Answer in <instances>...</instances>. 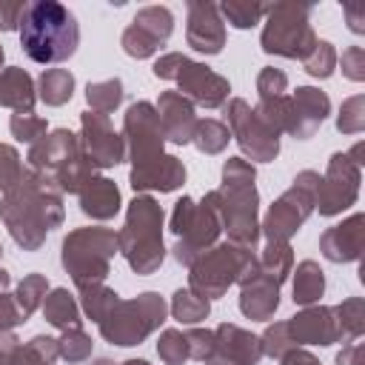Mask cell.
<instances>
[{"label":"cell","mask_w":365,"mask_h":365,"mask_svg":"<svg viewBox=\"0 0 365 365\" xmlns=\"http://www.w3.org/2000/svg\"><path fill=\"white\" fill-rule=\"evenodd\" d=\"M63 191L40 171H23V180L0 197V220L23 251L43 248L46 237L63 225Z\"/></svg>","instance_id":"6da1fadb"},{"label":"cell","mask_w":365,"mask_h":365,"mask_svg":"<svg viewBox=\"0 0 365 365\" xmlns=\"http://www.w3.org/2000/svg\"><path fill=\"white\" fill-rule=\"evenodd\" d=\"M254 180V163L245 157H228L222 163V185L208 191L228 242L245 248H257L259 242V191Z\"/></svg>","instance_id":"7a4b0ae2"},{"label":"cell","mask_w":365,"mask_h":365,"mask_svg":"<svg viewBox=\"0 0 365 365\" xmlns=\"http://www.w3.org/2000/svg\"><path fill=\"white\" fill-rule=\"evenodd\" d=\"M20 48L34 63H63L80 46V26L68 6L57 0H34L20 20Z\"/></svg>","instance_id":"3957f363"},{"label":"cell","mask_w":365,"mask_h":365,"mask_svg":"<svg viewBox=\"0 0 365 365\" xmlns=\"http://www.w3.org/2000/svg\"><path fill=\"white\" fill-rule=\"evenodd\" d=\"M163 220H165L163 205L154 197L137 194L128 202L125 222L117 231V251L125 257L128 268L137 277H151L154 271H160L165 259Z\"/></svg>","instance_id":"277c9868"},{"label":"cell","mask_w":365,"mask_h":365,"mask_svg":"<svg viewBox=\"0 0 365 365\" xmlns=\"http://www.w3.org/2000/svg\"><path fill=\"white\" fill-rule=\"evenodd\" d=\"M29 165L31 171H40L57 182L63 194H80V188L97 177L94 163L86 157L80 145V134L68 128H54L43 140H37L29 148Z\"/></svg>","instance_id":"5b68a950"},{"label":"cell","mask_w":365,"mask_h":365,"mask_svg":"<svg viewBox=\"0 0 365 365\" xmlns=\"http://www.w3.org/2000/svg\"><path fill=\"white\" fill-rule=\"evenodd\" d=\"M257 265V248H245L237 242H217L208 251H202L188 265V288L200 297L220 299L234 282L242 285Z\"/></svg>","instance_id":"8992f818"},{"label":"cell","mask_w":365,"mask_h":365,"mask_svg":"<svg viewBox=\"0 0 365 365\" xmlns=\"http://www.w3.org/2000/svg\"><path fill=\"white\" fill-rule=\"evenodd\" d=\"M114 254H117V231L103 225L74 228L63 237L60 245V262L77 288L91 282H106V277L111 274Z\"/></svg>","instance_id":"52a82bcc"},{"label":"cell","mask_w":365,"mask_h":365,"mask_svg":"<svg viewBox=\"0 0 365 365\" xmlns=\"http://www.w3.org/2000/svg\"><path fill=\"white\" fill-rule=\"evenodd\" d=\"M168 314L165 297L157 291H143L134 299H117L111 311L97 322L100 336L117 348H131L140 345L148 334H154Z\"/></svg>","instance_id":"ba28073f"},{"label":"cell","mask_w":365,"mask_h":365,"mask_svg":"<svg viewBox=\"0 0 365 365\" xmlns=\"http://www.w3.org/2000/svg\"><path fill=\"white\" fill-rule=\"evenodd\" d=\"M311 11H314L311 3H291V0L271 3L259 37L262 51L288 60H305L317 46V34L311 29Z\"/></svg>","instance_id":"9c48e42d"},{"label":"cell","mask_w":365,"mask_h":365,"mask_svg":"<svg viewBox=\"0 0 365 365\" xmlns=\"http://www.w3.org/2000/svg\"><path fill=\"white\" fill-rule=\"evenodd\" d=\"M154 77L157 80H174L180 86V94L185 100L202 108H222L228 103V94H231V83L217 74L214 68H208L205 63H197L180 51H168L163 57L154 60L151 66Z\"/></svg>","instance_id":"30bf717a"},{"label":"cell","mask_w":365,"mask_h":365,"mask_svg":"<svg viewBox=\"0 0 365 365\" xmlns=\"http://www.w3.org/2000/svg\"><path fill=\"white\" fill-rule=\"evenodd\" d=\"M171 231L177 234L171 254L180 265L188 268L202 251L217 245V240L222 234V225H220V217H217L211 197L205 194L200 202L191 197H180L174 202V211H171Z\"/></svg>","instance_id":"8fae6325"},{"label":"cell","mask_w":365,"mask_h":365,"mask_svg":"<svg viewBox=\"0 0 365 365\" xmlns=\"http://www.w3.org/2000/svg\"><path fill=\"white\" fill-rule=\"evenodd\" d=\"M317 182H319V174L305 168L291 180V188L271 202V208L259 222V234H265L268 242H288L302 228V222L314 214Z\"/></svg>","instance_id":"7c38bea8"},{"label":"cell","mask_w":365,"mask_h":365,"mask_svg":"<svg viewBox=\"0 0 365 365\" xmlns=\"http://www.w3.org/2000/svg\"><path fill=\"white\" fill-rule=\"evenodd\" d=\"M222 111H225L231 137L237 140L240 151L251 163H274L277 160V154H279V134H274L242 97H231L222 106Z\"/></svg>","instance_id":"4fadbf2b"},{"label":"cell","mask_w":365,"mask_h":365,"mask_svg":"<svg viewBox=\"0 0 365 365\" xmlns=\"http://www.w3.org/2000/svg\"><path fill=\"white\" fill-rule=\"evenodd\" d=\"M359 182H362V168H359L345 151L331 154L328 168H325V174L319 177L317 191H314V208H317L322 217H336V214H342L345 208H351V205L356 202V197H359Z\"/></svg>","instance_id":"5bb4252c"},{"label":"cell","mask_w":365,"mask_h":365,"mask_svg":"<svg viewBox=\"0 0 365 365\" xmlns=\"http://www.w3.org/2000/svg\"><path fill=\"white\" fill-rule=\"evenodd\" d=\"M123 140H125V154L131 160V168L148 165L157 157H163L165 151V137H163V125L157 117L154 103L148 100H137L125 108L123 117Z\"/></svg>","instance_id":"9a60e30c"},{"label":"cell","mask_w":365,"mask_h":365,"mask_svg":"<svg viewBox=\"0 0 365 365\" xmlns=\"http://www.w3.org/2000/svg\"><path fill=\"white\" fill-rule=\"evenodd\" d=\"M171 31H174V14L168 6H143L125 26L120 46L128 57L145 60V57L157 54L160 46L168 43Z\"/></svg>","instance_id":"2e32d148"},{"label":"cell","mask_w":365,"mask_h":365,"mask_svg":"<svg viewBox=\"0 0 365 365\" xmlns=\"http://www.w3.org/2000/svg\"><path fill=\"white\" fill-rule=\"evenodd\" d=\"M80 145L94 168H114L125 160V140L114 131L111 120L97 111L80 114Z\"/></svg>","instance_id":"e0dca14e"},{"label":"cell","mask_w":365,"mask_h":365,"mask_svg":"<svg viewBox=\"0 0 365 365\" xmlns=\"http://www.w3.org/2000/svg\"><path fill=\"white\" fill-rule=\"evenodd\" d=\"M259 359H262V345L257 334L234 322H220L214 328V348L205 365H259Z\"/></svg>","instance_id":"ac0fdd59"},{"label":"cell","mask_w":365,"mask_h":365,"mask_svg":"<svg viewBox=\"0 0 365 365\" xmlns=\"http://www.w3.org/2000/svg\"><path fill=\"white\" fill-rule=\"evenodd\" d=\"M185 43L197 54H220L225 46V20L220 17V6L208 0H191L188 3V26H185Z\"/></svg>","instance_id":"d6986e66"},{"label":"cell","mask_w":365,"mask_h":365,"mask_svg":"<svg viewBox=\"0 0 365 365\" xmlns=\"http://www.w3.org/2000/svg\"><path fill=\"white\" fill-rule=\"evenodd\" d=\"M288 325V336L294 339V345H334L342 339L339 325H336V314L331 305H308L302 311H297L291 319H285Z\"/></svg>","instance_id":"ffe728a7"},{"label":"cell","mask_w":365,"mask_h":365,"mask_svg":"<svg viewBox=\"0 0 365 365\" xmlns=\"http://www.w3.org/2000/svg\"><path fill=\"white\" fill-rule=\"evenodd\" d=\"M365 245V214L356 211L348 220L331 225L319 237V251L328 262H356Z\"/></svg>","instance_id":"44dd1931"},{"label":"cell","mask_w":365,"mask_h":365,"mask_svg":"<svg viewBox=\"0 0 365 365\" xmlns=\"http://www.w3.org/2000/svg\"><path fill=\"white\" fill-rule=\"evenodd\" d=\"M331 114V97L314 86H297L291 94V125L288 134L294 140H308Z\"/></svg>","instance_id":"7402d4cb"},{"label":"cell","mask_w":365,"mask_h":365,"mask_svg":"<svg viewBox=\"0 0 365 365\" xmlns=\"http://www.w3.org/2000/svg\"><path fill=\"white\" fill-rule=\"evenodd\" d=\"M157 117L163 125V137L174 145H188L197 128V108L180 91H163L157 100Z\"/></svg>","instance_id":"603a6c76"},{"label":"cell","mask_w":365,"mask_h":365,"mask_svg":"<svg viewBox=\"0 0 365 365\" xmlns=\"http://www.w3.org/2000/svg\"><path fill=\"white\" fill-rule=\"evenodd\" d=\"M128 182H131V188L140 191V194H145V191L168 194V191H177V188L185 182V165H182V160H177L174 154H163V157H157V160L148 163V165L131 168Z\"/></svg>","instance_id":"cb8c5ba5"},{"label":"cell","mask_w":365,"mask_h":365,"mask_svg":"<svg viewBox=\"0 0 365 365\" xmlns=\"http://www.w3.org/2000/svg\"><path fill=\"white\" fill-rule=\"evenodd\" d=\"M279 288L282 285H277L274 279L259 274L257 265H254L251 277L240 285V311H242V317L257 319V322L271 319L279 308Z\"/></svg>","instance_id":"d4e9b609"},{"label":"cell","mask_w":365,"mask_h":365,"mask_svg":"<svg viewBox=\"0 0 365 365\" xmlns=\"http://www.w3.org/2000/svg\"><path fill=\"white\" fill-rule=\"evenodd\" d=\"M80 211L91 220H111L120 205H123V197H120V188L114 180L108 177H91L83 188H80Z\"/></svg>","instance_id":"484cf974"},{"label":"cell","mask_w":365,"mask_h":365,"mask_svg":"<svg viewBox=\"0 0 365 365\" xmlns=\"http://www.w3.org/2000/svg\"><path fill=\"white\" fill-rule=\"evenodd\" d=\"M37 103V86L31 74L20 66H9L0 71V106L14 114H31Z\"/></svg>","instance_id":"4316f807"},{"label":"cell","mask_w":365,"mask_h":365,"mask_svg":"<svg viewBox=\"0 0 365 365\" xmlns=\"http://www.w3.org/2000/svg\"><path fill=\"white\" fill-rule=\"evenodd\" d=\"M43 317L51 328L57 331H68V328H83L80 319V305L74 299V294H68V288H51L43 299Z\"/></svg>","instance_id":"83f0119b"},{"label":"cell","mask_w":365,"mask_h":365,"mask_svg":"<svg viewBox=\"0 0 365 365\" xmlns=\"http://www.w3.org/2000/svg\"><path fill=\"white\" fill-rule=\"evenodd\" d=\"M294 274V305H302V308H308V305H317L319 302V297L325 294V274H322V268H319V262H314V259H302L299 265H297V271H291Z\"/></svg>","instance_id":"f1b7e54d"},{"label":"cell","mask_w":365,"mask_h":365,"mask_svg":"<svg viewBox=\"0 0 365 365\" xmlns=\"http://www.w3.org/2000/svg\"><path fill=\"white\" fill-rule=\"evenodd\" d=\"M257 271L282 285L294 271V248L291 242H265L262 254H257Z\"/></svg>","instance_id":"f546056e"},{"label":"cell","mask_w":365,"mask_h":365,"mask_svg":"<svg viewBox=\"0 0 365 365\" xmlns=\"http://www.w3.org/2000/svg\"><path fill=\"white\" fill-rule=\"evenodd\" d=\"M74 94V74L68 68H46L37 80V100L57 108L66 106Z\"/></svg>","instance_id":"4dcf8cb0"},{"label":"cell","mask_w":365,"mask_h":365,"mask_svg":"<svg viewBox=\"0 0 365 365\" xmlns=\"http://www.w3.org/2000/svg\"><path fill=\"white\" fill-rule=\"evenodd\" d=\"M168 311H171V317H174L177 322H182V325H197V322L208 319L211 302H208L205 297H200L197 291H191V288H177L174 297H171Z\"/></svg>","instance_id":"1f68e13d"},{"label":"cell","mask_w":365,"mask_h":365,"mask_svg":"<svg viewBox=\"0 0 365 365\" xmlns=\"http://www.w3.org/2000/svg\"><path fill=\"white\" fill-rule=\"evenodd\" d=\"M77 294H80V308H83V314H86L91 322H100V319L111 311V305L120 299V294H117L114 288H108L106 282L80 285Z\"/></svg>","instance_id":"d6a6232c"},{"label":"cell","mask_w":365,"mask_h":365,"mask_svg":"<svg viewBox=\"0 0 365 365\" xmlns=\"http://www.w3.org/2000/svg\"><path fill=\"white\" fill-rule=\"evenodd\" d=\"M123 80L120 77H111V80H97V83H88L86 86V103H88V111H97V114H111L120 103H123Z\"/></svg>","instance_id":"836d02e7"},{"label":"cell","mask_w":365,"mask_h":365,"mask_svg":"<svg viewBox=\"0 0 365 365\" xmlns=\"http://www.w3.org/2000/svg\"><path fill=\"white\" fill-rule=\"evenodd\" d=\"M228 140H231V131H228L225 123H220L214 117L197 120V128H194V137H191L197 151H202V154H222Z\"/></svg>","instance_id":"e575fe53"},{"label":"cell","mask_w":365,"mask_h":365,"mask_svg":"<svg viewBox=\"0 0 365 365\" xmlns=\"http://www.w3.org/2000/svg\"><path fill=\"white\" fill-rule=\"evenodd\" d=\"M46 294H48V279H46V274H26V277L17 282V288H14V302H17L20 314L29 319V317L43 305Z\"/></svg>","instance_id":"d590c367"},{"label":"cell","mask_w":365,"mask_h":365,"mask_svg":"<svg viewBox=\"0 0 365 365\" xmlns=\"http://www.w3.org/2000/svg\"><path fill=\"white\" fill-rule=\"evenodd\" d=\"M334 314H336V325H339L342 339H359L362 336V331H365V302H362V297L342 299L339 305H334Z\"/></svg>","instance_id":"8d00e7d4"},{"label":"cell","mask_w":365,"mask_h":365,"mask_svg":"<svg viewBox=\"0 0 365 365\" xmlns=\"http://www.w3.org/2000/svg\"><path fill=\"white\" fill-rule=\"evenodd\" d=\"M257 117L274 131V134H288V125H291V97L288 94H279V97H268V100H259L254 106Z\"/></svg>","instance_id":"74e56055"},{"label":"cell","mask_w":365,"mask_h":365,"mask_svg":"<svg viewBox=\"0 0 365 365\" xmlns=\"http://www.w3.org/2000/svg\"><path fill=\"white\" fill-rule=\"evenodd\" d=\"M265 3H248V0H228L220 6V17L228 20L234 29H254L265 17Z\"/></svg>","instance_id":"f35d334b"},{"label":"cell","mask_w":365,"mask_h":365,"mask_svg":"<svg viewBox=\"0 0 365 365\" xmlns=\"http://www.w3.org/2000/svg\"><path fill=\"white\" fill-rule=\"evenodd\" d=\"M57 351H60V359H66L68 365L86 362V359L91 356V336H88L83 328H68V331H60Z\"/></svg>","instance_id":"ab89813d"},{"label":"cell","mask_w":365,"mask_h":365,"mask_svg":"<svg viewBox=\"0 0 365 365\" xmlns=\"http://www.w3.org/2000/svg\"><path fill=\"white\" fill-rule=\"evenodd\" d=\"M60 356L57 351V339L54 336H46V334H37L31 336L23 351H20V365H54V359Z\"/></svg>","instance_id":"60d3db41"},{"label":"cell","mask_w":365,"mask_h":365,"mask_svg":"<svg viewBox=\"0 0 365 365\" xmlns=\"http://www.w3.org/2000/svg\"><path fill=\"white\" fill-rule=\"evenodd\" d=\"M336 48H334V43H328V40H317V46H314V51L302 60L305 63V71L311 74V77H317V80H328L331 74H334V68H336Z\"/></svg>","instance_id":"b9f144b4"},{"label":"cell","mask_w":365,"mask_h":365,"mask_svg":"<svg viewBox=\"0 0 365 365\" xmlns=\"http://www.w3.org/2000/svg\"><path fill=\"white\" fill-rule=\"evenodd\" d=\"M9 131H11V137H14L17 143L34 145L37 140H43V137L48 134V123H46L43 117H37L34 111H31V114H11Z\"/></svg>","instance_id":"7bdbcfd3"},{"label":"cell","mask_w":365,"mask_h":365,"mask_svg":"<svg viewBox=\"0 0 365 365\" xmlns=\"http://www.w3.org/2000/svg\"><path fill=\"white\" fill-rule=\"evenodd\" d=\"M365 128V94H354L342 100L336 114V131L339 134H359Z\"/></svg>","instance_id":"ee69618b"},{"label":"cell","mask_w":365,"mask_h":365,"mask_svg":"<svg viewBox=\"0 0 365 365\" xmlns=\"http://www.w3.org/2000/svg\"><path fill=\"white\" fill-rule=\"evenodd\" d=\"M157 356L165 362V365H182L188 362V342H185V334L177 331V328H165L157 339Z\"/></svg>","instance_id":"f6af8a7d"},{"label":"cell","mask_w":365,"mask_h":365,"mask_svg":"<svg viewBox=\"0 0 365 365\" xmlns=\"http://www.w3.org/2000/svg\"><path fill=\"white\" fill-rule=\"evenodd\" d=\"M259 345H262V356H271V359H282L288 351L297 348L294 339L288 336V325H285V319L268 325V328L262 331V336H259Z\"/></svg>","instance_id":"bcb514c9"},{"label":"cell","mask_w":365,"mask_h":365,"mask_svg":"<svg viewBox=\"0 0 365 365\" xmlns=\"http://www.w3.org/2000/svg\"><path fill=\"white\" fill-rule=\"evenodd\" d=\"M23 163H20V154L14 145L9 143H0V194L11 191L20 180H23Z\"/></svg>","instance_id":"7dc6e473"},{"label":"cell","mask_w":365,"mask_h":365,"mask_svg":"<svg viewBox=\"0 0 365 365\" xmlns=\"http://www.w3.org/2000/svg\"><path fill=\"white\" fill-rule=\"evenodd\" d=\"M285 88H288V74H285L282 68L265 66V68L257 74V91H259V100L279 97V94H285Z\"/></svg>","instance_id":"c3c4849f"},{"label":"cell","mask_w":365,"mask_h":365,"mask_svg":"<svg viewBox=\"0 0 365 365\" xmlns=\"http://www.w3.org/2000/svg\"><path fill=\"white\" fill-rule=\"evenodd\" d=\"M336 66H342V74L354 83L365 80V48L362 46H348L342 57H336Z\"/></svg>","instance_id":"681fc988"},{"label":"cell","mask_w":365,"mask_h":365,"mask_svg":"<svg viewBox=\"0 0 365 365\" xmlns=\"http://www.w3.org/2000/svg\"><path fill=\"white\" fill-rule=\"evenodd\" d=\"M185 342H188V359L205 362L211 348H214V331H208V328H188L185 331Z\"/></svg>","instance_id":"f907efd6"},{"label":"cell","mask_w":365,"mask_h":365,"mask_svg":"<svg viewBox=\"0 0 365 365\" xmlns=\"http://www.w3.org/2000/svg\"><path fill=\"white\" fill-rule=\"evenodd\" d=\"M26 317L20 314L17 302H14V294H6L0 291V331H14L17 325H23Z\"/></svg>","instance_id":"816d5d0a"},{"label":"cell","mask_w":365,"mask_h":365,"mask_svg":"<svg viewBox=\"0 0 365 365\" xmlns=\"http://www.w3.org/2000/svg\"><path fill=\"white\" fill-rule=\"evenodd\" d=\"M26 6L23 0H0V31H14L20 29V20L26 14Z\"/></svg>","instance_id":"f5cc1de1"},{"label":"cell","mask_w":365,"mask_h":365,"mask_svg":"<svg viewBox=\"0 0 365 365\" xmlns=\"http://www.w3.org/2000/svg\"><path fill=\"white\" fill-rule=\"evenodd\" d=\"M23 342L11 331H0V365H20Z\"/></svg>","instance_id":"db71d44e"},{"label":"cell","mask_w":365,"mask_h":365,"mask_svg":"<svg viewBox=\"0 0 365 365\" xmlns=\"http://www.w3.org/2000/svg\"><path fill=\"white\" fill-rule=\"evenodd\" d=\"M336 365H365V345L359 339H351L336 354Z\"/></svg>","instance_id":"11a10c76"},{"label":"cell","mask_w":365,"mask_h":365,"mask_svg":"<svg viewBox=\"0 0 365 365\" xmlns=\"http://www.w3.org/2000/svg\"><path fill=\"white\" fill-rule=\"evenodd\" d=\"M342 11L348 20V29L354 34H365V3H348Z\"/></svg>","instance_id":"9f6ffc18"},{"label":"cell","mask_w":365,"mask_h":365,"mask_svg":"<svg viewBox=\"0 0 365 365\" xmlns=\"http://www.w3.org/2000/svg\"><path fill=\"white\" fill-rule=\"evenodd\" d=\"M279 365H322L311 351H305V348H294V351H288L282 359H279Z\"/></svg>","instance_id":"6f0895ef"},{"label":"cell","mask_w":365,"mask_h":365,"mask_svg":"<svg viewBox=\"0 0 365 365\" xmlns=\"http://www.w3.org/2000/svg\"><path fill=\"white\" fill-rule=\"evenodd\" d=\"M9 282H11V274H9L6 268H0V291H6V288H9Z\"/></svg>","instance_id":"680465c9"},{"label":"cell","mask_w":365,"mask_h":365,"mask_svg":"<svg viewBox=\"0 0 365 365\" xmlns=\"http://www.w3.org/2000/svg\"><path fill=\"white\" fill-rule=\"evenodd\" d=\"M117 365H151V362H145V359H125V362H117Z\"/></svg>","instance_id":"91938a15"},{"label":"cell","mask_w":365,"mask_h":365,"mask_svg":"<svg viewBox=\"0 0 365 365\" xmlns=\"http://www.w3.org/2000/svg\"><path fill=\"white\" fill-rule=\"evenodd\" d=\"M91 365H117V362H114V359H108V356H100V359H94Z\"/></svg>","instance_id":"94428289"},{"label":"cell","mask_w":365,"mask_h":365,"mask_svg":"<svg viewBox=\"0 0 365 365\" xmlns=\"http://www.w3.org/2000/svg\"><path fill=\"white\" fill-rule=\"evenodd\" d=\"M3 57H6V54H3V46H0V68H3Z\"/></svg>","instance_id":"6125c7cd"},{"label":"cell","mask_w":365,"mask_h":365,"mask_svg":"<svg viewBox=\"0 0 365 365\" xmlns=\"http://www.w3.org/2000/svg\"><path fill=\"white\" fill-rule=\"evenodd\" d=\"M0 257H3V245H0Z\"/></svg>","instance_id":"be15d7a7"}]
</instances>
